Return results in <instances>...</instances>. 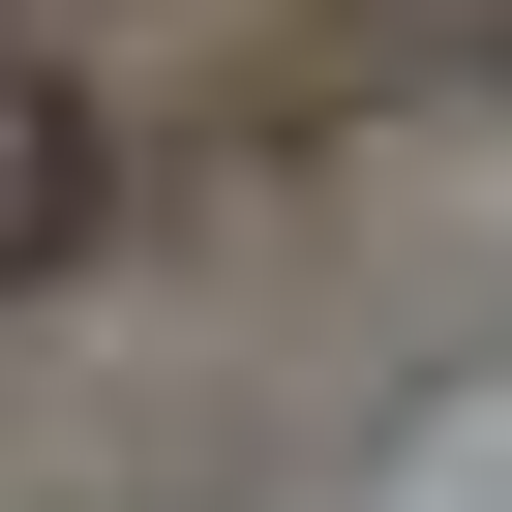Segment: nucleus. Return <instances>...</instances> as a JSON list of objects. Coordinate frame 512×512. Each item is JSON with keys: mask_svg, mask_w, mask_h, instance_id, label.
I'll return each instance as SVG.
<instances>
[{"mask_svg": "<svg viewBox=\"0 0 512 512\" xmlns=\"http://www.w3.org/2000/svg\"><path fill=\"white\" fill-rule=\"evenodd\" d=\"M91 181H121V151H91V91H61V61H0V272H61Z\"/></svg>", "mask_w": 512, "mask_h": 512, "instance_id": "nucleus-1", "label": "nucleus"}]
</instances>
